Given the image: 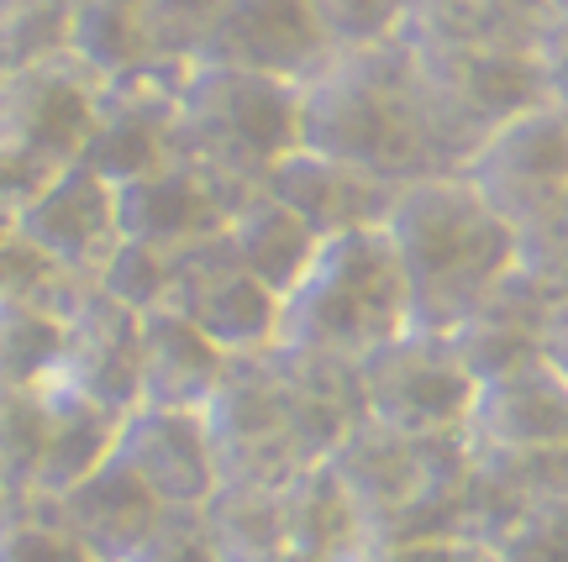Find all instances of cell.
Segmentation results:
<instances>
[{
	"label": "cell",
	"mask_w": 568,
	"mask_h": 562,
	"mask_svg": "<svg viewBox=\"0 0 568 562\" xmlns=\"http://www.w3.org/2000/svg\"><path fill=\"white\" fill-rule=\"evenodd\" d=\"M201 416L216 452V479L280 489L301 468L332 458L364 421L358 368L268 347L258 358H232Z\"/></svg>",
	"instance_id": "6da1fadb"
},
{
	"label": "cell",
	"mask_w": 568,
	"mask_h": 562,
	"mask_svg": "<svg viewBox=\"0 0 568 562\" xmlns=\"http://www.w3.org/2000/svg\"><path fill=\"white\" fill-rule=\"evenodd\" d=\"M385 237L410 295V331L447 337L516 274L521 237L510 232L464 174H426L395 190Z\"/></svg>",
	"instance_id": "7a4b0ae2"
},
{
	"label": "cell",
	"mask_w": 568,
	"mask_h": 562,
	"mask_svg": "<svg viewBox=\"0 0 568 562\" xmlns=\"http://www.w3.org/2000/svg\"><path fill=\"white\" fill-rule=\"evenodd\" d=\"M301 147L343 159L385 184L447 174L406 38L337 48L301 84Z\"/></svg>",
	"instance_id": "3957f363"
},
{
	"label": "cell",
	"mask_w": 568,
	"mask_h": 562,
	"mask_svg": "<svg viewBox=\"0 0 568 562\" xmlns=\"http://www.w3.org/2000/svg\"><path fill=\"white\" fill-rule=\"evenodd\" d=\"M410 331V295L385 226L343 232L316 247L301 284L284 295L280 347L358 368Z\"/></svg>",
	"instance_id": "277c9868"
},
{
	"label": "cell",
	"mask_w": 568,
	"mask_h": 562,
	"mask_svg": "<svg viewBox=\"0 0 568 562\" xmlns=\"http://www.w3.org/2000/svg\"><path fill=\"white\" fill-rule=\"evenodd\" d=\"M326 462L364 521V542L464 546V437H400L374 421H358Z\"/></svg>",
	"instance_id": "5b68a950"
},
{
	"label": "cell",
	"mask_w": 568,
	"mask_h": 562,
	"mask_svg": "<svg viewBox=\"0 0 568 562\" xmlns=\"http://www.w3.org/2000/svg\"><path fill=\"white\" fill-rule=\"evenodd\" d=\"M301 147V84L190 59L180 69L174 159L237 201L268 180V168Z\"/></svg>",
	"instance_id": "8992f818"
},
{
	"label": "cell",
	"mask_w": 568,
	"mask_h": 562,
	"mask_svg": "<svg viewBox=\"0 0 568 562\" xmlns=\"http://www.w3.org/2000/svg\"><path fill=\"white\" fill-rule=\"evenodd\" d=\"M410 59L422 74V101L432 137L443 153V168L458 174V163L495 137L506 121L527 116L548 101V80L531 48H458V42H410Z\"/></svg>",
	"instance_id": "52a82bcc"
},
{
	"label": "cell",
	"mask_w": 568,
	"mask_h": 562,
	"mask_svg": "<svg viewBox=\"0 0 568 562\" xmlns=\"http://www.w3.org/2000/svg\"><path fill=\"white\" fill-rule=\"evenodd\" d=\"M95 116V80L74 59L0 74V205L21 211L80 159Z\"/></svg>",
	"instance_id": "ba28073f"
},
{
	"label": "cell",
	"mask_w": 568,
	"mask_h": 562,
	"mask_svg": "<svg viewBox=\"0 0 568 562\" xmlns=\"http://www.w3.org/2000/svg\"><path fill=\"white\" fill-rule=\"evenodd\" d=\"M458 174L516 237L548 226L568 211V105L542 101L506 121L458 163Z\"/></svg>",
	"instance_id": "9c48e42d"
},
{
	"label": "cell",
	"mask_w": 568,
	"mask_h": 562,
	"mask_svg": "<svg viewBox=\"0 0 568 562\" xmlns=\"http://www.w3.org/2000/svg\"><path fill=\"white\" fill-rule=\"evenodd\" d=\"M474 389L479 384L468 379L453 341L426 331H406L368 362H358L364 421L400 437H464Z\"/></svg>",
	"instance_id": "30bf717a"
},
{
	"label": "cell",
	"mask_w": 568,
	"mask_h": 562,
	"mask_svg": "<svg viewBox=\"0 0 568 562\" xmlns=\"http://www.w3.org/2000/svg\"><path fill=\"white\" fill-rule=\"evenodd\" d=\"M169 310L190 316L226 358H258L280 347L284 300L243 268L226 242V226L216 237L169 253Z\"/></svg>",
	"instance_id": "8fae6325"
},
{
	"label": "cell",
	"mask_w": 568,
	"mask_h": 562,
	"mask_svg": "<svg viewBox=\"0 0 568 562\" xmlns=\"http://www.w3.org/2000/svg\"><path fill=\"white\" fill-rule=\"evenodd\" d=\"M180 69L159 63L142 74L95 84V116L80 147V163L101 174L111 190L174 163V105H180Z\"/></svg>",
	"instance_id": "7c38bea8"
},
{
	"label": "cell",
	"mask_w": 568,
	"mask_h": 562,
	"mask_svg": "<svg viewBox=\"0 0 568 562\" xmlns=\"http://www.w3.org/2000/svg\"><path fill=\"white\" fill-rule=\"evenodd\" d=\"M337 48L322 32L311 0H222L195 59L247 69L284 84H305Z\"/></svg>",
	"instance_id": "4fadbf2b"
},
{
	"label": "cell",
	"mask_w": 568,
	"mask_h": 562,
	"mask_svg": "<svg viewBox=\"0 0 568 562\" xmlns=\"http://www.w3.org/2000/svg\"><path fill=\"white\" fill-rule=\"evenodd\" d=\"M111 458L163 504V510H201L216 494V452L201 410H163L132 405L116 426Z\"/></svg>",
	"instance_id": "5bb4252c"
},
{
	"label": "cell",
	"mask_w": 568,
	"mask_h": 562,
	"mask_svg": "<svg viewBox=\"0 0 568 562\" xmlns=\"http://www.w3.org/2000/svg\"><path fill=\"white\" fill-rule=\"evenodd\" d=\"M17 232L42 258H53L63 274L95 284V274L105 268V258L116 253L122 226H116V190L90 174L80 159L59 168L53 180L42 184L32 201H21Z\"/></svg>",
	"instance_id": "9a60e30c"
},
{
	"label": "cell",
	"mask_w": 568,
	"mask_h": 562,
	"mask_svg": "<svg viewBox=\"0 0 568 562\" xmlns=\"http://www.w3.org/2000/svg\"><path fill=\"white\" fill-rule=\"evenodd\" d=\"M468 458H537L568 447V379L548 358H531L506 379L474 389L464 426Z\"/></svg>",
	"instance_id": "2e32d148"
},
{
	"label": "cell",
	"mask_w": 568,
	"mask_h": 562,
	"mask_svg": "<svg viewBox=\"0 0 568 562\" xmlns=\"http://www.w3.org/2000/svg\"><path fill=\"white\" fill-rule=\"evenodd\" d=\"M138 347L142 316L90 284L84 300L63 316V352L53 384L126 416L138 405Z\"/></svg>",
	"instance_id": "e0dca14e"
},
{
	"label": "cell",
	"mask_w": 568,
	"mask_h": 562,
	"mask_svg": "<svg viewBox=\"0 0 568 562\" xmlns=\"http://www.w3.org/2000/svg\"><path fill=\"white\" fill-rule=\"evenodd\" d=\"M232 205H237L232 190H222L216 180H205L201 168L174 159L116 190V226H122V242L180 253L190 242L216 237L232 216Z\"/></svg>",
	"instance_id": "ac0fdd59"
},
{
	"label": "cell",
	"mask_w": 568,
	"mask_h": 562,
	"mask_svg": "<svg viewBox=\"0 0 568 562\" xmlns=\"http://www.w3.org/2000/svg\"><path fill=\"white\" fill-rule=\"evenodd\" d=\"M264 190L280 205H290L326 242V237H343V232L379 226L400 184L374 180V174H364V168H353L343 159H326L316 147H295V153H284L268 168Z\"/></svg>",
	"instance_id": "d6986e66"
},
{
	"label": "cell",
	"mask_w": 568,
	"mask_h": 562,
	"mask_svg": "<svg viewBox=\"0 0 568 562\" xmlns=\"http://www.w3.org/2000/svg\"><path fill=\"white\" fill-rule=\"evenodd\" d=\"M226 358L201 326L180 310H148L142 316L138 347V405H163V410H205L211 395L222 389Z\"/></svg>",
	"instance_id": "ffe728a7"
},
{
	"label": "cell",
	"mask_w": 568,
	"mask_h": 562,
	"mask_svg": "<svg viewBox=\"0 0 568 562\" xmlns=\"http://www.w3.org/2000/svg\"><path fill=\"white\" fill-rule=\"evenodd\" d=\"M548 316H552V305L542 300L521 274H510L464 326L447 331V341H453L458 362L468 368V379L489 384V379L516 374V368H527L531 358H542Z\"/></svg>",
	"instance_id": "44dd1931"
},
{
	"label": "cell",
	"mask_w": 568,
	"mask_h": 562,
	"mask_svg": "<svg viewBox=\"0 0 568 562\" xmlns=\"http://www.w3.org/2000/svg\"><path fill=\"white\" fill-rule=\"evenodd\" d=\"M53 504H59L69 537L80 542V552L90 562H126L138 552L142 537L153 531V521L163 515V504L116 458L101 462L90 479L74 483Z\"/></svg>",
	"instance_id": "7402d4cb"
},
{
	"label": "cell",
	"mask_w": 568,
	"mask_h": 562,
	"mask_svg": "<svg viewBox=\"0 0 568 562\" xmlns=\"http://www.w3.org/2000/svg\"><path fill=\"white\" fill-rule=\"evenodd\" d=\"M42 405H48V431H42V458H38L32 494L59 500L74 483L90 479L101 462H111L122 416L95 400H84V395H69L59 384H42Z\"/></svg>",
	"instance_id": "603a6c76"
},
{
	"label": "cell",
	"mask_w": 568,
	"mask_h": 562,
	"mask_svg": "<svg viewBox=\"0 0 568 562\" xmlns=\"http://www.w3.org/2000/svg\"><path fill=\"white\" fill-rule=\"evenodd\" d=\"M226 242H232V253L243 258L247 274L258 284H268L280 300L301 284V274L311 268L316 247H322V237H316L290 205L274 201L264 184L232 205V216H226Z\"/></svg>",
	"instance_id": "cb8c5ba5"
},
{
	"label": "cell",
	"mask_w": 568,
	"mask_h": 562,
	"mask_svg": "<svg viewBox=\"0 0 568 562\" xmlns=\"http://www.w3.org/2000/svg\"><path fill=\"white\" fill-rule=\"evenodd\" d=\"M69 59L95 84L169 63L142 0H69Z\"/></svg>",
	"instance_id": "d4e9b609"
},
{
	"label": "cell",
	"mask_w": 568,
	"mask_h": 562,
	"mask_svg": "<svg viewBox=\"0 0 568 562\" xmlns=\"http://www.w3.org/2000/svg\"><path fill=\"white\" fill-rule=\"evenodd\" d=\"M280 521L284 546L316 562H347L364 546V521L347 500L343 479L332 473V462L301 468L290 483H280Z\"/></svg>",
	"instance_id": "484cf974"
},
{
	"label": "cell",
	"mask_w": 568,
	"mask_h": 562,
	"mask_svg": "<svg viewBox=\"0 0 568 562\" xmlns=\"http://www.w3.org/2000/svg\"><path fill=\"white\" fill-rule=\"evenodd\" d=\"M201 515L226 562H258L268 552H284L280 489H264V483H216V494L201 504Z\"/></svg>",
	"instance_id": "4316f807"
},
{
	"label": "cell",
	"mask_w": 568,
	"mask_h": 562,
	"mask_svg": "<svg viewBox=\"0 0 568 562\" xmlns=\"http://www.w3.org/2000/svg\"><path fill=\"white\" fill-rule=\"evenodd\" d=\"M90 284L63 274L53 258H42L21 232L0 237V310H48V316H69L84 300Z\"/></svg>",
	"instance_id": "83f0119b"
},
{
	"label": "cell",
	"mask_w": 568,
	"mask_h": 562,
	"mask_svg": "<svg viewBox=\"0 0 568 562\" xmlns=\"http://www.w3.org/2000/svg\"><path fill=\"white\" fill-rule=\"evenodd\" d=\"M63 316L0 310V389H42L59 374Z\"/></svg>",
	"instance_id": "f1b7e54d"
},
{
	"label": "cell",
	"mask_w": 568,
	"mask_h": 562,
	"mask_svg": "<svg viewBox=\"0 0 568 562\" xmlns=\"http://www.w3.org/2000/svg\"><path fill=\"white\" fill-rule=\"evenodd\" d=\"M0 562H90L69 537L59 504L42 494L0 500Z\"/></svg>",
	"instance_id": "f546056e"
},
{
	"label": "cell",
	"mask_w": 568,
	"mask_h": 562,
	"mask_svg": "<svg viewBox=\"0 0 568 562\" xmlns=\"http://www.w3.org/2000/svg\"><path fill=\"white\" fill-rule=\"evenodd\" d=\"M42 431H48L42 389H0V489L6 494H32Z\"/></svg>",
	"instance_id": "4dcf8cb0"
},
{
	"label": "cell",
	"mask_w": 568,
	"mask_h": 562,
	"mask_svg": "<svg viewBox=\"0 0 568 562\" xmlns=\"http://www.w3.org/2000/svg\"><path fill=\"white\" fill-rule=\"evenodd\" d=\"M95 289L126 305V310H138V316L163 310L169 305V253L142 247V242H116V253L95 274Z\"/></svg>",
	"instance_id": "1f68e13d"
},
{
	"label": "cell",
	"mask_w": 568,
	"mask_h": 562,
	"mask_svg": "<svg viewBox=\"0 0 568 562\" xmlns=\"http://www.w3.org/2000/svg\"><path fill=\"white\" fill-rule=\"evenodd\" d=\"M332 48H374L406 32L416 0H311Z\"/></svg>",
	"instance_id": "d6a6232c"
},
{
	"label": "cell",
	"mask_w": 568,
	"mask_h": 562,
	"mask_svg": "<svg viewBox=\"0 0 568 562\" xmlns=\"http://www.w3.org/2000/svg\"><path fill=\"white\" fill-rule=\"evenodd\" d=\"M126 562H226L201 510H163Z\"/></svg>",
	"instance_id": "836d02e7"
},
{
	"label": "cell",
	"mask_w": 568,
	"mask_h": 562,
	"mask_svg": "<svg viewBox=\"0 0 568 562\" xmlns=\"http://www.w3.org/2000/svg\"><path fill=\"white\" fill-rule=\"evenodd\" d=\"M516 274H521L548 305H568V211L521 237Z\"/></svg>",
	"instance_id": "e575fe53"
},
{
	"label": "cell",
	"mask_w": 568,
	"mask_h": 562,
	"mask_svg": "<svg viewBox=\"0 0 568 562\" xmlns=\"http://www.w3.org/2000/svg\"><path fill=\"white\" fill-rule=\"evenodd\" d=\"M148 11V27L159 38V53L169 63H190L195 48H201L211 17L222 11V0H142Z\"/></svg>",
	"instance_id": "d590c367"
},
{
	"label": "cell",
	"mask_w": 568,
	"mask_h": 562,
	"mask_svg": "<svg viewBox=\"0 0 568 562\" xmlns=\"http://www.w3.org/2000/svg\"><path fill=\"white\" fill-rule=\"evenodd\" d=\"M537 63H542V80H548V101L568 105V0H548L542 6Z\"/></svg>",
	"instance_id": "8d00e7d4"
},
{
	"label": "cell",
	"mask_w": 568,
	"mask_h": 562,
	"mask_svg": "<svg viewBox=\"0 0 568 562\" xmlns=\"http://www.w3.org/2000/svg\"><path fill=\"white\" fill-rule=\"evenodd\" d=\"M485 562H568V537L548 521H521L500 542L479 552Z\"/></svg>",
	"instance_id": "74e56055"
},
{
	"label": "cell",
	"mask_w": 568,
	"mask_h": 562,
	"mask_svg": "<svg viewBox=\"0 0 568 562\" xmlns=\"http://www.w3.org/2000/svg\"><path fill=\"white\" fill-rule=\"evenodd\" d=\"M458 542H364L347 562H464Z\"/></svg>",
	"instance_id": "f35d334b"
},
{
	"label": "cell",
	"mask_w": 568,
	"mask_h": 562,
	"mask_svg": "<svg viewBox=\"0 0 568 562\" xmlns=\"http://www.w3.org/2000/svg\"><path fill=\"white\" fill-rule=\"evenodd\" d=\"M542 358L558 368L568 379V305H552V316H548V337H542Z\"/></svg>",
	"instance_id": "ab89813d"
},
{
	"label": "cell",
	"mask_w": 568,
	"mask_h": 562,
	"mask_svg": "<svg viewBox=\"0 0 568 562\" xmlns=\"http://www.w3.org/2000/svg\"><path fill=\"white\" fill-rule=\"evenodd\" d=\"M426 6H458V11H500V17H542L548 0H426Z\"/></svg>",
	"instance_id": "60d3db41"
},
{
	"label": "cell",
	"mask_w": 568,
	"mask_h": 562,
	"mask_svg": "<svg viewBox=\"0 0 568 562\" xmlns=\"http://www.w3.org/2000/svg\"><path fill=\"white\" fill-rule=\"evenodd\" d=\"M258 562H316V558H305V552H290V546H284V552H268V558H258Z\"/></svg>",
	"instance_id": "b9f144b4"
},
{
	"label": "cell",
	"mask_w": 568,
	"mask_h": 562,
	"mask_svg": "<svg viewBox=\"0 0 568 562\" xmlns=\"http://www.w3.org/2000/svg\"><path fill=\"white\" fill-rule=\"evenodd\" d=\"M552 525H558V531H564V537H568V504H564V510H558V521H552Z\"/></svg>",
	"instance_id": "7bdbcfd3"
},
{
	"label": "cell",
	"mask_w": 568,
	"mask_h": 562,
	"mask_svg": "<svg viewBox=\"0 0 568 562\" xmlns=\"http://www.w3.org/2000/svg\"><path fill=\"white\" fill-rule=\"evenodd\" d=\"M0 500H6V489H0Z\"/></svg>",
	"instance_id": "ee69618b"
}]
</instances>
